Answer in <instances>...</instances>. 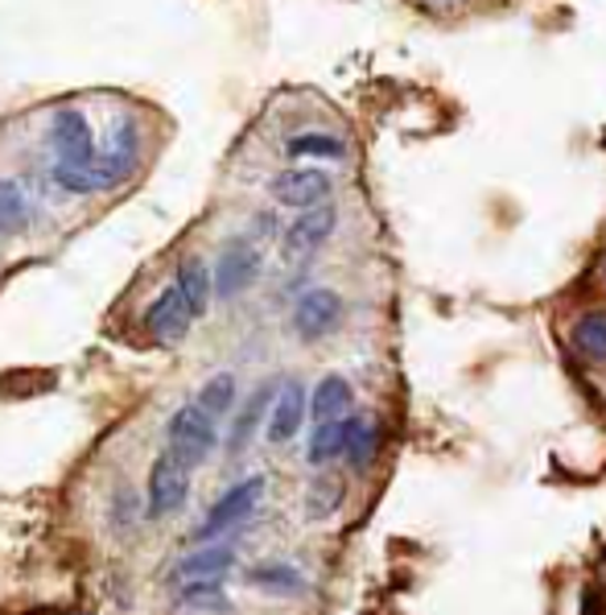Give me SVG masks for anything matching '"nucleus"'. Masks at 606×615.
I'll return each mask as SVG.
<instances>
[{
	"label": "nucleus",
	"instance_id": "nucleus-1",
	"mask_svg": "<svg viewBox=\"0 0 606 615\" xmlns=\"http://www.w3.org/2000/svg\"><path fill=\"white\" fill-rule=\"evenodd\" d=\"M137 166V128L120 125L111 137L108 153H95L83 161H59L54 166V182L71 194H99V190H116L132 174Z\"/></svg>",
	"mask_w": 606,
	"mask_h": 615
},
{
	"label": "nucleus",
	"instance_id": "nucleus-2",
	"mask_svg": "<svg viewBox=\"0 0 606 615\" xmlns=\"http://www.w3.org/2000/svg\"><path fill=\"white\" fill-rule=\"evenodd\" d=\"M190 471H194V467H190L187 458L166 446V450L153 458V467H149L145 512H149V517H173L190 496Z\"/></svg>",
	"mask_w": 606,
	"mask_h": 615
},
{
	"label": "nucleus",
	"instance_id": "nucleus-3",
	"mask_svg": "<svg viewBox=\"0 0 606 615\" xmlns=\"http://www.w3.org/2000/svg\"><path fill=\"white\" fill-rule=\"evenodd\" d=\"M166 438H170V450H178L190 467H199V463H206V458L215 455V446H219L215 417L202 410L199 401H194V405H182V410L170 417Z\"/></svg>",
	"mask_w": 606,
	"mask_h": 615
},
{
	"label": "nucleus",
	"instance_id": "nucleus-4",
	"mask_svg": "<svg viewBox=\"0 0 606 615\" xmlns=\"http://www.w3.org/2000/svg\"><path fill=\"white\" fill-rule=\"evenodd\" d=\"M261 496H265V475H248V479H240L235 488H227L215 505H211L206 521L194 529V541H211V537L235 529L240 521H248L252 512H256V505H261Z\"/></svg>",
	"mask_w": 606,
	"mask_h": 615
},
{
	"label": "nucleus",
	"instance_id": "nucleus-5",
	"mask_svg": "<svg viewBox=\"0 0 606 615\" xmlns=\"http://www.w3.org/2000/svg\"><path fill=\"white\" fill-rule=\"evenodd\" d=\"M261 277V253L252 248L248 240H227L215 265V294L223 301L240 298L252 282Z\"/></svg>",
	"mask_w": 606,
	"mask_h": 615
},
{
	"label": "nucleus",
	"instance_id": "nucleus-6",
	"mask_svg": "<svg viewBox=\"0 0 606 615\" xmlns=\"http://www.w3.org/2000/svg\"><path fill=\"white\" fill-rule=\"evenodd\" d=\"M342 322V298L334 289H306L294 306V331L313 343V339H327L334 327Z\"/></svg>",
	"mask_w": 606,
	"mask_h": 615
},
{
	"label": "nucleus",
	"instance_id": "nucleus-7",
	"mask_svg": "<svg viewBox=\"0 0 606 615\" xmlns=\"http://www.w3.org/2000/svg\"><path fill=\"white\" fill-rule=\"evenodd\" d=\"M190 322H194V315H190V306L178 285H166V289L149 301V310H145V331L153 335L157 343H182L190 331Z\"/></svg>",
	"mask_w": 606,
	"mask_h": 615
},
{
	"label": "nucleus",
	"instance_id": "nucleus-8",
	"mask_svg": "<svg viewBox=\"0 0 606 615\" xmlns=\"http://www.w3.org/2000/svg\"><path fill=\"white\" fill-rule=\"evenodd\" d=\"M273 199L280 206H297V211H310V206H322L330 199V174L322 170H285V174L273 178Z\"/></svg>",
	"mask_w": 606,
	"mask_h": 615
},
{
	"label": "nucleus",
	"instance_id": "nucleus-9",
	"mask_svg": "<svg viewBox=\"0 0 606 615\" xmlns=\"http://www.w3.org/2000/svg\"><path fill=\"white\" fill-rule=\"evenodd\" d=\"M334 223H339V211L334 206H310V211H301L294 223H289V232H285V256L297 261V256H310L313 248H322L334 232Z\"/></svg>",
	"mask_w": 606,
	"mask_h": 615
},
{
	"label": "nucleus",
	"instance_id": "nucleus-10",
	"mask_svg": "<svg viewBox=\"0 0 606 615\" xmlns=\"http://www.w3.org/2000/svg\"><path fill=\"white\" fill-rule=\"evenodd\" d=\"M50 145L59 149V158H63V161L95 158L92 125H87V116H83V112H75V108L54 112V120H50Z\"/></svg>",
	"mask_w": 606,
	"mask_h": 615
},
{
	"label": "nucleus",
	"instance_id": "nucleus-11",
	"mask_svg": "<svg viewBox=\"0 0 606 615\" xmlns=\"http://www.w3.org/2000/svg\"><path fill=\"white\" fill-rule=\"evenodd\" d=\"M301 422H306V389L297 380H289V384L277 389V401H273V413H268V442L285 446L301 430Z\"/></svg>",
	"mask_w": 606,
	"mask_h": 615
},
{
	"label": "nucleus",
	"instance_id": "nucleus-12",
	"mask_svg": "<svg viewBox=\"0 0 606 615\" xmlns=\"http://www.w3.org/2000/svg\"><path fill=\"white\" fill-rule=\"evenodd\" d=\"M232 566H235V550L227 541H215V545H199L194 553H187L178 562V570H173V579L187 586V583H202V579H223Z\"/></svg>",
	"mask_w": 606,
	"mask_h": 615
},
{
	"label": "nucleus",
	"instance_id": "nucleus-13",
	"mask_svg": "<svg viewBox=\"0 0 606 615\" xmlns=\"http://www.w3.org/2000/svg\"><path fill=\"white\" fill-rule=\"evenodd\" d=\"M359 417H339V422H322V426H313L310 434V446H306V458H310L313 467H327L334 458H347V446H351V434H355Z\"/></svg>",
	"mask_w": 606,
	"mask_h": 615
},
{
	"label": "nucleus",
	"instance_id": "nucleus-14",
	"mask_svg": "<svg viewBox=\"0 0 606 615\" xmlns=\"http://www.w3.org/2000/svg\"><path fill=\"white\" fill-rule=\"evenodd\" d=\"M273 401H277V389L265 384V389H256V393L248 396V405H244V410L235 413L232 434H227V450H232V455H240V450L248 446L252 434H256V426H261L268 413H273Z\"/></svg>",
	"mask_w": 606,
	"mask_h": 615
},
{
	"label": "nucleus",
	"instance_id": "nucleus-15",
	"mask_svg": "<svg viewBox=\"0 0 606 615\" xmlns=\"http://www.w3.org/2000/svg\"><path fill=\"white\" fill-rule=\"evenodd\" d=\"M173 285L182 289V298H187L190 315H194V318L206 315V306H211V294H215V277L206 273V265H202L199 256H187V261L178 265V277H173Z\"/></svg>",
	"mask_w": 606,
	"mask_h": 615
},
{
	"label": "nucleus",
	"instance_id": "nucleus-16",
	"mask_svg": "<svg viewBox=\"0 0 606 615\" xmlns=\"http://www.w3.org/2000/svg\"><path fill=\"white\" fill-rule=\"evenodd\" d=\"M351 401H355V393H351V384L342 377H322L318 380V389H313L310 396V417L322 426V422H339V417H347L351 413Z\"/></svg>",
	"mask_w": 606,
	"mask_h": 615
},
{
	"label": "nucleus",
	"instance_id": "nucleus-17",
	"mask_svg": "<svg viewBox=\"0 0 606 615\" xmlns=\"http://www.w3.org/2000/svg\"><path fill=\"white\" fill-rule=\"evenodd\" d=\"M178 607H190V612H232V600L223 591V579H202V583H187L178 591Z\"/></svg>",
	"mask_w": 606,
	"mask_h": 615
},
{
	"label": "nucleus",
	"instance_id": "nucleus-18",
	"mask_svg": "<svg viewBox=\"0 0 606 615\" xmlns=\"http://www.w3.org/2000/svg\"><path fill=\"white\" fill-rule=\"evenodd\" d=\"M574 348L594 363H606V310H586L574 322Z\"/></svg>",
	"mask_w": 606,
	"mask_h": 615
},
{
	"label": "nucleus",
	"instance_id": "nucleus-19",
	"mask_svg": "<svg viewBox=\"0 0 606 615\" xmlns=\"http://www.w3.org/2000/svg\"><path fill=\"white\" fill-rule=\"evenodd\" d=\"M25 223H30L25 194H21L17 182L0 178V236H17V232H25Z\"/></svg>",
	"mask_w": 606,
	"mask_h": 615
},
{
	"label": "nucleus",
	"instance_id": "nucleus-20",
	"mask_svg": "<svg viewBox=\"0 0 606 615\" xmlns=\"http://www.w3.org/2000/svg\"><path fill=\"white\" fill-rule=\"evenodd\" d=\"M199 405L211 413L215 422L219 417H227V413L235 410V377L232 372H219V377L206 380V384L199 389Z\"/></svg>",
	"mask_w": 606,
	"mask_h": 615
},
{
	"label": "nucleus",
	"instance_id": "nucleus-21",
	"mask_svg": "<svg viewBox=\"0 0 606 615\" xmlns=\"http://www.w3.org/2000/svg\"><path fill=\"white\" fill-rule=\"evenodd\" d=\"M252 586H261V591H277V595H297V591L306 586V579H301L294 566H285V562H268V566L252 570Z\"/></svg>",
	"mask_w": 606,
	"mask_h": 615
},
{
	"label": "nucleus",
	"instance_id": "nucleus-22",
	"mask_svg": "<svg viewBox=\"0 0 606 615\" xmlns=\"http://www.w3.org/2000/svg\"><path fill=\"white\" fill-rule=\"evenodd\" d=\"M375 450H380V430H375L372 422H363V417H359L355 434H351V446H347V463H351L355 471H368Z\"/></svg>",
	"mask_w": 606,
	"mask_h": 615
},
{
	"label": "nucleus",
	"instance_id": "nucleus-23",
	"mask_svg": "<svg viewBox=\"0 0 606 615\" xmlns=\"http://www.w3.org/2000/svg\"><path fill=\"white\" fill-rule=\"evenodd\" d=\"M289 153H294V158H342L347 149H342L339 137L306 132V137H294V141H289Z\"/></svg>",
	"mask_w": 606,
	"mask_h": 615
},
{
	"label": "nucleus",
	"instance_id": "nucleus-24",
	"mask_svg": "<svg viewBox=\"0 0 606 615\" xmlns=\"http://www.w3.org/2000/svg\"><path fill=\"white\" fill-rule=\"evenodd\" d=\"M342 500V484L339 479H318L310 488V517H330Z\"/></svg>",
	"mask_w": 606,
	"mask_h": 615
},
{
	"label": "nucleus",
	"instance_id": "nucleus-25",
	"mask_svg": "<svg viewBox=\"0 0 606 615\" xmlns=\"http://www.w3.org/2000/svg\"><path fill=\"white\" fill-rule=\"evenodd\" d=\"M78 615H92V612H78Z\"/></svg>",
	"mask_w": 606,
	"mask_h": 615
}]
</instances>
